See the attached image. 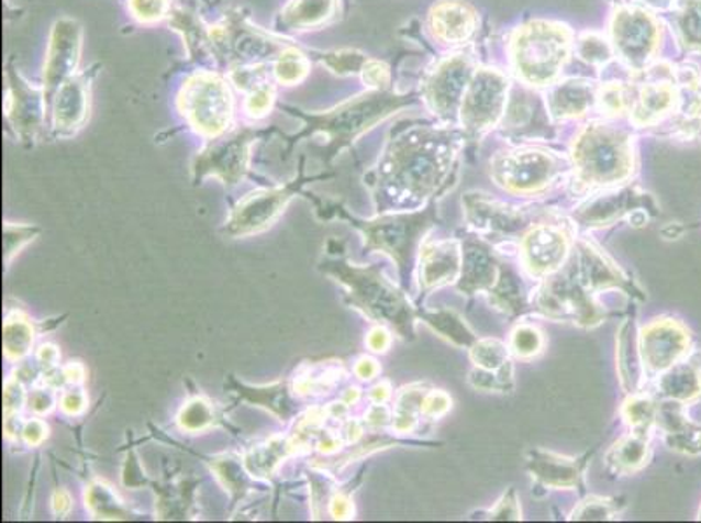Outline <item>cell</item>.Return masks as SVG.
<instances>
[{"mask_svg": "<svg viewBox=\"0 0 701 523\" xmlns=\"http://www.w3.org/2000/svg\"><path fill=\"white\" fill-rule=\"evenodd\" d=\"M320 269L337 278L346 288L347 302L365 316L393 326L402 337H414V311L402 291L389 283L379 267L350 266L344 258H326Z\"/></svg>", "mask_w": 701, "mask_h": 523, "instance_id": "cell-1", "label": "cell"}, {"mask_svg": "<svg viewBox=\"0 0 701 523\" xmlns=\"http://www.w3.org/2000/svg\"><path fill=\"white\" fill-rule=\"evenodd\" d=\"M227 74L201 68L186 76L178 88L177 110L186 123L204 138H216L231 130L234 97Z\"/></svg>", "mask_w": 701, "mask_h": 523, "instance_id": "cell-2", "label": "cell"}, {"mask_svg": "<svg viewBox=\"0 0 701 523\" xmlns=\"http://www.w3.org/2000/svg\"><path fill=\"white\" fill-rule=\"evenodd\" d=\"M210 32L215 65L222 73L237 65L272 64L292 44L285 35L269 34L255 25L242 8L229 9L219 23L210 25Z\"/></svg>", "mask_w": 701, "mask_h": 523, "instance_id": "cell-3", "label": "cell"}, {"mask_svg": "<svg viewBox=\"0 0 701 523\" xmlns=\"http://www.w3.org/2000/svg\"><path fill=\"white\" fill-rule=\"evenodd\" d=\"M279 109L299 119L302 130L296 135L285 136L288 140L287 154L292 153V148L299 144L300 140L309 136H323L326 140V156L334 157L335 154L349 144L358 133L372 124L379 115V105L376 102H353L337 107L326 112H305L297 107L279 105Z\"/></svg>", "mask_w": 701, "mask_h": 523, "instance_id": "cell-4", "label": "cell"}, {"mask_svg": "<svg viewBox=\"0 0 701 523\" xmlns=\"http://www.w3.org/2000/svg\"><path fill=\"white\" fill-rule=\"evenodd\" d=\"M272 133H278V130L243 126L229 130L224 135L212 138V142L196 157L192 165V180L194 183H201L207 177H216L225 186H236L248 174L252 145Z\"/></svg>", "mask_w": 701, "mask_h": 523, "instance_id": "cell-5", "label": "cell"}, {"mask_svg": "<svg viewBox=\"0 0 701 523\" xmlns=\"http://www.w3.org/2000/svg\"><path fill=\"white\" fill-rule=\"evenodd\" d=\"M304 160L305 157H300L299 175L292 182L272 187V189L255 190L252 194L245 196L231 211V216L225 224V234L240 237L260 233L281 215V211L299 194L305 183L329 177V175L304 177Z\"/></svg>", "mask_w": 701, "mask_h": 523, "instance_id": "cell-6", "label": "cell"}, {"mask_svg": "<svg viewBox=\"0 0 701 523\" xmlns=\"http://www.w3.org/2000/svg\"><path fill=\"white\" fill-rule=\"evenodd\" d=\"M579 175L587 183H613L632 168L628 140L613 131H587L575 151Z\"/></svg>", "mask_w": 701, "mask_h": 523, "instance_id": "cell-7", "label": "cell"}, {"mask_svg": "<svg viewBox=\"0 0 701 523\" xmlns=\"http://www.w3.org/2000/svg\"><path fill=\"white\" fill-rule=\"evenodd\" d=\"M359 233L364 234L365 248L379 249L397 260L400 269L412 266V255L421 237L432 227L430 213L414 215L382 216L372 222L349 219Z\"/></svg>", "mask_w": 701, "mask_h": 523, "instance_id": "cell-8", "label": "cell"}, {"mask_svg": "<svg viewBox=\"0 0 701 523\" xmlns=\"http://www.w3.org/2000/svg\"><path fill=\"white\" fill-rule=\"evenodd\" d=\"M4 115L9 127L22 142H34L46 126L47 107L43 86L30 85L14 58L5 62Z\"/></svg>", "mask_w": 701, "mask_h": 523, "instance_id": "cell-9", "label": "cell"}, {"mask_svg": "<svg viewBox=\"0 0 701 523\" xmlns=\"http://www.w3.org/2000/svg\"><path fill=\"white\" fill-rule=\"evenodd\" d=\"M566 53V32L545 23H536L522 30L515 43L520 73L536 85H543L557 74Z\"/></svg>", "mask_w": 701, "mask_h": 523, "instance_id": "cell-10", "label": "cell"}, {"mask_svg": "<svg viewBox=\"0 0 701 523\" xmlns=\"http://www.w3.org/2000/svg\"><path fill=\"white\" fill-rule=\"evenodd\" d=\"M82 52V25L74 18L62 16L53 23L44 59L43 86L47 114L56 91L79 73Z\"/></svg>", "mask_w": 701, "mask_h": 523, "instance_id": "cell-11", "label": "cell"}, {"mask_svg": "<svg viewBox=\"0 0 701 523\" xmlns=\"http://www.w3.org/2000/svg\"><path fill=\"white\" fill-rule=\"evenodd\" d=\"M583 281H576L575 272L546 279L537 297V305L546 316L555 320H575L579 325L592 326L602 320Z\"/></svg>", "mask_w": 701, "mask_h": 523, "instance_id": "cell-12", "label": "cell"}, {"mask_svg": "<svg viewBox=\"0 0 701 523\" xmlns=\"http://www.w3.org/2000/svg\"><path fill=\"white\" fill-rule=\"evenodd\" d=\"M100 68L102 65L94 64L86 70H79L56 91L49 109L53 133L56 136L76 135L88 123L91 86Z\"/></svg>", "mask_w": 701, "mask_h": 523, "instance_id": "cell-13", "label": "cell"}, {"mask_svg": "<svg viewBox=\"0 0 701 523\" xmlns=\"http://www.w3.org/2000/svg\"><path fill=\"white\" fill-rule=\"evenodd\" d=\"M689 335L679 323L670 320L655 321L644 329L641 355L644 367L664 371L672 367L688 347Z\"/></svg>", "mask_w": 701, "mask_h": 523, "instance_id": "cell-14", "label": "cell"}, {"mask_svg": "<svg viewBox=\"0 0 701 523\" xmlns=\"http://www.w3.org/2000/svg\"><path fill=\"white\" fill-rule=\"evenodd\" d=\"M567 249L569 241L557 225H539L522 241L525 266L536 276L552 275L563 266Z\"/></svg>", "mask_w": 701, "mask_h": 523, "instance_id": "cell-15", "label": "cell"}, {"mask_svg": "<svg viewBox=\"0 0 701 523\" xmlns=\"http://www.w3.org/2000/svg\"><path fill=\"white\" fill-rule=\"evenodd\" d=\"M554 169V160L546 154L522 153L501 160L496 166V177L508 189L533 192L546 186Z\"/></svg>", "mask_w": 701, "mask_h": 523, "instance_id": "cell-16", "label": "cell"}, {"mask_svg": "<svg viewBox=\"0 0 701 523\" xmlns=\"http://www.w3.org/2000/svg\"><path fill=\"white\" fill-rule=\"evenodd\" d=\"M503 264H499L496 255L482 241L468 240L463 245V269H460L459 288L468 296L477 291H492L498 285Z\"/></svg>", "mask_w": 701, "mask_h": 523, "instance_id": "cell-17", "label": "cell"}, {"mask_svg": "<svg viewBox=\"0 0 701 523\" xmlns=\"http://www.w3.org/2000/svg\"><path fill=\"white\" fill-rule=\"evenodd\" d=\"M337 0H288L275 20L279 35L302 34L322 29L334 18Z\"/></svg>", "mask_w": 701, "mask_h": 523, "instance_id": "cell-18", "label": "cell"}, {"mask_svg": "<svg viewBox=\"0 0 701 523\" xmlns=\"http://www.w3.org/2000/svg\"><path fill=\"white\" fill-rule=\"evenodd\" d=\"M169 29L182 35L183 46L190 62L196 64H215L213 56L212 32L210 25L204 23L192 9L186 5H174L168 16Z\"/></svg>", "mask_w": 701, "mask_h": 523, "instance_id": "cell-19", "label": "cell"}, {"mask_svg": "<svg viewBox=\"0 0 701 523\" xmlns=\"http://www.w3.org/2000/svg\"><path fill=\"white\" fill-rule=\"evenodd\" d=\"M527 468L534 480L549 489H575L583 475L585 460L555 456L552 452L531 450Z\"/></svg>", "mask_w": 701, "mask_h": 523, "instance_id": "cell-20", "label": "cell"}, {"mask_svg": "<svg viewBox=\"0 0 701 523\" xmlns=\"http://www.w3.org/2000/svg\"><path fill=\"white\" fill-rule=\"evenodd\" d=\"M463 255L457 241H444L423 248L421 254V287L435 288L457 279Z\"/></svg>", "mask_w": 701, "mask_h": 523, "instance_id": "cell-21", "label": "cell"}, {"mask_svg": "<svg viewBox=\"0 0 701 523\" xmlns=\"http://www.w3.org/2000/svg\"><path fill=\"white\" fill-rule=\"evenodd\" d=\"M579 276L588 290H602V288H626V279L620 275V270L605 260L599 249L581 243L579 245Z\"/></svg>", "mask_w": 701, "mask_h": 523, "instance_id": "cell-22", "label": "cell"}, {"mask_svg": "<svg viewBox=\"0 0 701 523\" xmlns=\"http://www.w3.org/2000/svg\"><path fill=\"white\" fill-rule=\"evenodd\" d=\"M655 38V26L643 14H623L616 23V41L626 58H647Z\"/></svg>", "mask_w": 701, "mask_h": 523, "instance_id": "cell-23", "label": "cell"}, {"mask_svg": "<svg viewBox=\"0 0 701 523\" xmlns=\"http://www.w3.org/2000/svg\"><path fill=\"white\" fill-rule=\"evenodd\" d=\"M436 34L445 41H463L474 32L475 16L465 4L444 2L433 13Z\"/></svg>", "mask_w": 701, "mask_h": 523, "instance_id": "cell-24", "label": "cell"}, {"mask_svg": "<svg viewBox=\"0 0 701 523\" xmlns=\"http://www.w3.org/2000/svg\"><path fill=\"white\" fill-rule=\"evenodd\" d=\"M311 73V56L302 52L296 43L285 47L272 62V77L279 86L290 88L308 79Z\"/></svg>", "mask_w": 701, "mask_h": 523, "instance_id": "cell-25", "label": "cell"}, {"mask_svg": "<svg viewBox=\"0 0 701 523\" xmlns=\"http://www.w3.org/2000/svg\"><path fill=\"white\" fill-rule=\"evenodd\" d=\"M608 463L620 472H634L647 463V431L620 439L608 454Z\"/></svg>", "mask_w": 701, "mask_h": 523, "instance_id": "cell-26", "label": "cell"}, {"mask_svg": "<svg viewBox=\"0 0 701 523\" xmlns=\"http://www.w3.org/2000/svg\"><path fill=\"white\" fill-rule=\"evenodd\" d=\"M471 359L477 368L496 371L507 388L512 386V365L508 359V350L503 342L494 341V338L475 342L471 346Z\"/></svg>", "mask_w": 701, "mask_h": 523, "instance_id": "cell-27", "label": "cell"}, {"mask_svg": "<svg viewBox=\"0 0 701 523\" xmlns=\"http://www.w3.org/2000/svg\"><path fill=\"white\" fill-rule=\"evenodd\" d=\"M617 367H620L621 382L626 391H635L641 380V361H638L637 342L634 337V323L621 326L617 341Z\"/></svg>", "mask_w": 701, "mask_h": 523, "instance_id": "cell-28", "label": "cell"}, {"mask_svg": "<svg viewBox=\"0 0 701 523\" xmlns=\"http://www.w3.org/2000/svg\"><path fill=\"white\" fill-rule=\"evenodd\" d=\"M421 318H423L427 325L432 326L435 332H438L442 337L447 338L448 342H453L456 346L471 347L475 342H477L475 341L474 332L466 326L463 318L457 316L454 311L442 309V311H435V313H423Z\"/></svg>", "mask_w": 701, "mask_h": 523, "instance_id": "cell-29", "label": "cell"}, {"mask_svg": "<svg viewBox=\"0 0 701 523\" xmlns=\"http://www.w3.org/2000/svg\"><path fill=\"white\" fill-rule=\"evenodd\" d=\"M664 397L674 400H691L701 389L700 371L693 365H679L659 382Z\"/></svg>", "mask_w": 701, "mask_h": 523, "instance_id": "cell-30", "label": "cell"}, {"mask_svg": "<svg viewBox=\"0 0 701 523\" xmlns=\"http://www.w3.org/2000/svg\"><path fill=\"white\" fill-rule=\"evenodd\" d=\"M292 445L288 444V439L275 438L254 448L246 457L245 465L254 477H269L275 471L276 466L281 459L288 456Z\"/></svg>", "mask_w": 701, "mask_h": 523, "instance_id": "cell-31", "label": "cell"}, {"mask_svg": "<svg viewBox=\"0 0 701 523\" xmlns=\"http://www.w3.org/2000/svg\"><path fill=\"white\" fill-rule=\"evenodd\" d=\"M426 397L427 392L419 388V386L418 388L403 389L400 392L397 407H394V430L405 433V431H410L415 426L418 415L423 414Z\"/></svg>", "mask_w": 701, "mask_h": 523, "instance_id": "cell-32", "label": "cell"}, {"mask_svg": "<svg viewBox=\"0 0 701 523\" xmlns=\"http://www.w3.org/2000/svg\"><path fill=\"white\" fill-rule=\"evenodd\" d=\"M34 341V330L23 318L11 316L4 323V350L9 359H20L29 355Z\"/></svg>", "mask_w": 701, "mask_h": 523, "instance_id": "cell-33", "label": "cell"}, {"mask_svg": "<svg viewBox=\"0 0 701 523\" xmlns=\"http://www.w3.org/2000/svg\"><path fill=\"white\" fill-rule=\"evenodd\" d=\"M276 85L278 82L275 79L267 80V82L258 85L257 88L245 94L243 112H245L246 119L260 121V119L270 114V110L275 109L276 102H278V88H276Z\"/></svg>", "mask_w": 701, "mask_h": 523, "instance_id": "cell-34", "label": "cell"}, {"mask_svg": "<svg viewBox=\"0 0 701 523\" xmlns=\"http://www.w3.org/2000/svg\"><path fill=\"white\" fill-rule=\"evenodd\" d=\"M86 501H88L89 508L97 515V519H127V511L124 510L123 504L119 502L110 487L103 486V483H93V486L89 487Z\"/></svg>", "mask_w": 701, "mask_h": 523, "instance_id": "cell-35", "label": "cell"}, {"mask_svg": "<svg viewBox=\"0 0 701 523\" xmlns=\"http://www.w3.org/2000/svg\"><path fill=\"white\" fill-rule=\"evenodd\" d=\"M169 0H126V9L130 16L140 25H156L165 22L171 13Z\"/></svg>", "mask_w": 701, "mask_h": 523, "instance_id": "cell-36", "label": "cell"}, {"mask_svg": "<svg viewBox=\"0 0 701 523\" xmlns=\"http://www.w3.org/2000/svg\"><path fill=\"white\" fill-rule=\"evenodd\" d=\"M316 58L330 68L332 73L338 76H347V74L361 73L367 56L361 53L353 52V49H344V52H326L316 53Z\"/></svg>", "mask_w": 701, "mask_h": 523, "instance_id": "cell-37", "label": "cell"}, {"mask_svg": "<svg viewBox=\"0 0 701 523\" xmlns=\"http://www.w3.org/2000/svg\"><path fill=\"white\" fill-rule=\"evenodd\" d=\"M672 102V94L667 88H649L644 93L643 102L637 109L638 121L647 123L650 119L661 114Z\"/></svg>", "mask_w": 701, "mask_h": 523, "instance_id": "cell-38", "label": "cell"}, {"mask_svg": "<svg viewBox=\"0 0 701 523\" xmlns=\"http://www.w3.org/2000/svg\"><path fill=\"white\" fill-rule=\"evenodd\" d=\"M620 511L614 499L590 498L572 511V520H609Z\"/></svg>", "mask_w": 701, "mask_h": 523, "instance_id": "cell-39", "label": "cell"}, {"mask_svg": "<svg viewBox=\"0 0 701 523\" xmlns=\"http://www.w3.org/2000/svg\"><path fill=\"white\" fill-rule=\"evenodd\" d=\"M213 412L208 407L207 401L192 400L183 407L182 412L178 415V422L183 430L198 431L207 427L212 422Z\"/></svg>", "mask_w": 701, "mask_h": 523, "instance_id": "cell-40", "label": "cell"}, {"mask_svg": "<svg viewBox=\"0 0 701 523\" xmlns=\"http://www.w3.org/2000/svg\"><path fill=\"white\" fill-rule=\"evenodd\" d=\"M623 414L635 430L647 431L650 422L655 421L656 409L653 401L647 400V398H632V400L626 401Z\"/></svg>", "mask_w": 701, "mask_h": 523, "instance_id": "cell-41", "label": "cell"}, {"mask_svg": "<svg viewBox=\"0 0 701 523\" xmlns=\"http://www.w3.org/2000/svg\"><path fill=\"white\" fill-rule=\"evenodd\" d=\"M512 347L520 358H531L543 347V335L534 326L522 325L513 332Z\"/></svg>", "mask_w": 701, "mask_h": 523, "instance_id": "cell-42", "label": "cell"}, {"mask_svg": "<svg viewBox=\"0 0 701 523\" xmlns=\"http://www.w3.org/2000/svg\"><path fill=\"white\" fill-rule=\"evenodd\" d=\"M38 234V229L29 227V225H11L5 224L4 227V246H5V264H9L11 257L16 254L30 240H34Z\"/></svg>", "mask_w": 701, "mask_h": 523, "instance_id": "cell-43", "label": "cell"}, {"mask_svg": "<svg viewBox=\"0 0 701 523\" xmlns=\"http://www.w3.org/2000/svg\"><path fill=\"white\" fill-rule=\"evenodd\" d=\"M490 520H520L522 513H520L519 499H516L515 490H508L503 499L498 502V507L489 513Z\"/></svg>", "mask_w": 701, "mask_h": 523, "instance_id": "cell-44", "label": "cell"}, {"mask_svg": "<svg viewBox=\"0 0 701 523\" xmlns=\"http://www.w3.org/2000/svg\"><path fill=\"white\" fill-rule=\"evenodd\" d=\"M361 76H364L365 82L368 86H372V88H382V86L388 85V67L377 62V59H367L365 62L364 68H361Z\"/></svg>", "mask_w": 701, "mask_h": 523, "instance_id": "cell-45", "label": "cell"}, {"mask_svg": "<svg viewBox=\"0 0 701 523\" xmlns=\"http://www.w3.org/2000/svg\"><path fill=\"white\" fill-rule=\"evenodd\" d=\"M450 405H453V401L445 392L435 391L432 394L427 392L426 400H424L423 414L430 415V418H439V415L447 414Z\"/></svg>", "mask_w": 701, "mask_h": 523, "instance_id": "cell-46", "label": "cell"}, {"mask_svg": "<svg viewBox=\"0 0 701 523\" xmlns=\"http://www.w3.org/2000/svg\"><path fill=\"white\" fill-rule=\"evenodd\" d=\"M23 403V389L22 386L14 382V380H8L4 391V414L5 419L16 414L20 407Z\"/></svg>", "mask_w": 701, "mask_h": 523, "instance_id": "cell-47", "label": "cell"}, {"mask_svg": "<svg viewBox=\"0 0 701 523\" xmlns=\"http://www.w3.org/2000/svg\"><path fill=\"white\" fill-rule=\"evenodd\" d=\"M86 405V397L81 391H70L65 394L64 400H62V409L67 412V414L74 415L79 414Z\"/></svg>", "mask_w": 701, "mask_h": 523, "instance_id": "cell-48", "label": "cell"}, {"mask_svg": "<svg viewBox=\"0 0 701 523\" xmlns=\"http://www.w3.org/2000/svg\"><path fill=\"white\" fill-rule=\"evenodd\" d=\"M46 426H44V422L41 421H30L26 424L25 430H23V435H25L26 442L29 444L35 445L38 442H43L46 438Z\"/></svg>", "mask_w": 701, "mask_h": 523, "instance_id": "cell-49", "label": "cell"}, {"mask_svg": "<svg viewBox=\"0 0 701 523\" xmlns=\"http://www.w3.org/2000/svg\"><path fill=\"white\" fill-rule=\"evenodd\" d=\"M330 511H332V515L335 519H349L350 513H353V507H350V501L344 496H335L330 502Z\"/></svg>", "mask_w": 701, "mask_h": 523, "instance_id": "cell-50", "label": "cell"}, {"mask_svg": "<svg viewBox=\"0 0 701 523\" xmlns=\"http://www.w3.org/2000/svg\"><path fill=\"white\" fill-rule=\"evenodd\" d=\"M368 347L377 353H382L389 346V335L385 329H374L367 338Z\"/></svg>", "mask_w": 701, "mask_h": 523, "instance_id": "cell-51", "label": "cell"}, {"mask_svg": "<svg viewBox=\"0 0 701 523\" xmlns=\"http://www.w3.org/2000/svg\"><path fill=\"white\" fill-rule=\"evenodd\" d=\"M355 371L359 379H374L379 374V365L370 358L359 359Z\"/></svg>", "mask_w": 701, "mask_h": 523, "instance_id": "cell-52", "label": "cell"}, {"mask_svg": "<svg viewBox=\"0 0 701 523\" xmlns=\"http://www.w3.org/2000/svg\"><path fill=\"white\" fill-rule=\"evenodd\" d=\"M53 508H55L56 515H65L70 510V499L64 490L56 492L55 498H53Z\"/></svg>", "mask_w": 701, "mask_h": 523, "instance_id": "cell-53", "label": "cell"}, {"mask_svg": "<svg viewBox=\"0 0 701 523\" xmlns=\"http://www.w3.org/2000/svg\"><path fill=\"white\" fill-rule=\"evenodd\" d=\"M220 2H222V0H213V8H215L216 4H220Z\"/></svg>", "mask_w": 701, "mask_h": 523, "instance_id": "cell-54", "label": "cell"}]
</instances>
